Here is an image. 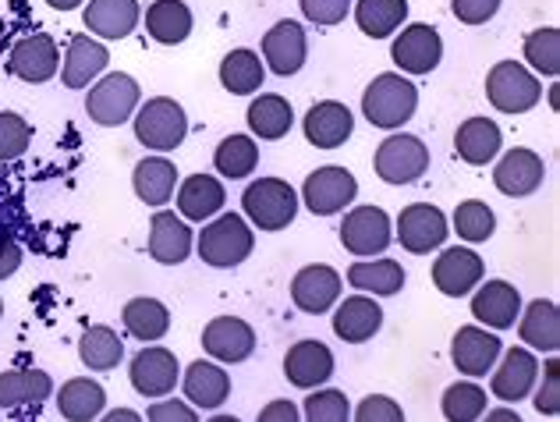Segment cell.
<instances>
[{
    "instance_id": "obj_24",
    "label": "cell",
    "mask_w": 560,
    "mask_h": 422,
    "mask_svg": "<svg viewBox=\"0 0 560 422\" xmlns=\"http://www.w3.org/2000/svg\"><path fill=\"white\" fill-rule=\"evenodd\" d=\"M178 216L188 224H206L217 213H224L228 188L217 174H188L185 181H178Z\"/></svg>"
},
{
    "instance_id": "obj_28",
    "label": "cell",
    "mask_w": 560,
    "mask_h": 422,
    "mask_svg": "<svg viewBox=\"0 0 560 422\" xmlns=\"http://www.w3.org/2000/svg\"><path fill=\"white\" fill-rule=\"evenodd\" d=\"M110 65V50L103 47L93 36H75L68 39V54L61 65V82L65 90H90V85L107 71Z\"/></svg>"
},
{
    "instance_id": "obj_46",
    "label": "cell",
    "mask_w": 560,
    "mask_h": 422,
    "mask_svg": "<svg viewBox=\"0 0 560 422\" xmlns=\"http://www.w3.org/2000/svg\"><path fill=\"white\" fill-rule=\"evenodd\" d=\"M302 422H351V401L337 387H316L308 390L302 405Z\"/></svg>"
},
{
    "instance_id": "obj_44",
    "label": "cell",
    "mask_w": 560,
    "mask_h": 422,
    "mask_svg": "<svg viewBox=\"0 0 560 422\" xmlns=\"http://www.w3.org/2000/svg\"><path fill=\"white\" fill-rule=\"evenodd\" d=\"M525 61L528 71H539V75L557 79L560 75V33L553 25L533 28L525 36Z\"/></svg>"
},
{
    "instance_id": "obj_34",
    "label": "cell",
    "mask_w": 560,
    "mask_h": 422,
    "mask_svg": "<svg viewBox=\"0 0 560 422\" xmlns=\"http://www.w3.org/2000/svg\"><path fill=\"white\" fill-rule=\"evenodd\" d=\"M518 333H522V341H525L528 352L553 355L557 348H560V313H557V302L536 298L518 316Z\"/></svg>"
},
{
    "instance_id": "obj_58",
    "label": "cell",
    "mask_w": 560,
    "mask_h": 422,
    "mask_svg": "<svg viewBox=\"0 0 560 422\" xmlns=\"http://www.w3.org/2000/svg\"><path fill=\"white\" fill-rule=\"evenodd\" d=\"M206 422H242L238 415H228V412H217V415H210Z\"/></svg>"
},
{
    "instance_id": "obj_30",
    "label": "cell",
    "mask_w": 560,
    "mask_h": 422,
    "mask_svg": "<svg viewBox=\"0 0 560 422\" xmlns=\"http://www.w3.org/2000/svg\"><path fill=\"white\" fill-rule=\"evenodd\" d=\"M383 327V309L370 295H351L334 309V333L345 344H365L373 341Z\"/></svg>"
},
{
    "instance_id": "obj_38",
    "label": "cell",
    "mask_w": 560,
    "mask_h": 422,
    "mask_svg": "<svg viewBox=\"0 0 560 422\" xmlns=\"http://www.w3.org/2000/svg\"><path fill=\"white\" fill-rule=\"evenodd\" d=\"M50 395H54L50 373H43V370H8V373H0V409L43 405Z\"/></svg>"
},
{
    "instance_id": "obj_33",
    "label": "cell",
    "mask_w": 560,
    "mask_h": 422,
    "mask_svg": "<svg viewBox=\"0 0 560 422\" xmlns=\"http://www.w3.org/2000/svg\"><path fill=\"white\" fill-rule=\"evenodd\" d=\"M57 412L68 422H96L107 412V390L93 376H71L57 390Z\"/></svg>"
},
{
    "instance_id": "obj_51",
    "label": "cell",
    "mask_w": 560,
    "mask_h": 422,
    "mask_svg": "<svg viewBox=\"0 0 560 422\" xmlns=\"http://www.w3.org/2000/svg\"><path fill=\"white\" fill-rule=\"evenodd\" d=\"M145 422H199V412L182 398H156L145 412Z\"/></svg>"
},
{
    "instance_id": "obj_53",
    "label": "cell",
    "mask_w": 560,
    "mask_h": 422,
    "mask_svg": "<svg viewBox=\"0 0 560 422\" xmlns=\"http://www.w3.org/2000/svg\"><path fill=\"white\" fill-rule=\"evenodd\" d=\"M256 422H302V409L288 398H273L267 409L256 415Z\"/></svg>"
},
{
    "instance_id": "obj_23",
    "label": "cell",
    "mask_w": 560,
    "mask_h": 422,
    "mask_svg": "<svg viewBox=\"0 0 560 422\" xmlns=\"http://www.w3.org/2000/svg\"><path fill=\"white\" fill-rule=\"evenodd\" d=\"M182 390H185V401L191 409L217 412V409H224L231 398V376L224 373L220 362L199 359L182 373Z\"/></svg>"
},
{
    "instance_id": "obj_36",
    "label": "cell",
    "mask_w": 560,
    "mask_h": 422,
    "mask_svg": "<svg viewBox=\"0 0 560 422\" xmlns=\"http://www.w3.org/2000/svg\"><path fill=\"white\" fill-rule=\"evenodd\" d=\"M245 121H248V132H253L256 139L277 142L291 132L294 110L280 93H256V99L245 110Z\"/></svg>"
},
{
    "instance_id": "obj_22",
    "label": "cell",
    "mask_w": 560,
    "mask_h": 422,
    "mask_svg": "<svg viewBox=\"0 0 560 422\" xmlns=\"http://www.w3.org/2000/svg\"><path fill=\"white\" fill-rule=\"evenodd\" d=\"M145 249H150V256L156 259V263L178 267L191 253H196V235H191L188 221H182L178 213L160 210L150 216V242H145Z\"/></svg>"
},
{
    "instance_id": "obj_41",
    "label": "cell",
    "mask_w": 560,
    "mask_h": 422,
    "mask_svg": "<svg viewBox=\"0 0 560 422\" xmlns=\"http://www.w3.org/2000/svg\"><path fill=\"white\" fill-rule=\"evenodd\" d=\"M355 22L365 36L373 39H387L408 19V0H355Z\"/></svg>"
},
{
    "instance_id": "obj_42",
    "label": "cell",
    "mask_w": 560,
    "mask_h": 422,
    "mask_svg": "<svg viewBox=\"0 0 560 422\" xmlns=\"http://www.w3.org/2000/svg\"><path fill=\"white\" fill-rule=\"evenodd\" d=\"M217 174L228 181H245L259 167V145L253 136H228L213 153Z\"/></svg>"
},
{
    "instance_id": "obj_6",
    "label": "cell",
    "mask_w": 560,
    "mask_h": 422,
    "mask_svg": "<svg viewBox=\"0 0 560 422\" xmlns=\"http://www.w3.org/2000/svg\"><path fill=\"white\" fill-rule=\"evenodd\" d=\"M486 99L500 114H528L542 99V82L522 61H497L486 75Z\"/></svg>"
},
{
    "instance_id": "obj_57",
    "label": "cell",
    "mask_w": 560,
    "mask_h": 422,
    "mask_svg": "<svg viewBox=\"0 0 560 422\" xmlns=\"http://www.w3.org/2000/svg\"><path fill=\"white\" fill-rule=\"evenodd\" d=\"M47 4H50L54 11H75V8L85 4V0H47Z\"/></svg>"
},
{
    "instance_id": "obj_21",
    "label": "cell",
    "mask_w": 560,
    "mask_h": 422,
    "mask_svg": "<svg viewBox=\"0 0 560 422\" xmlns=\"http://www.w3.org/2000/svg\"><path fill=\"white\" fill-rule=\"evenodd\" d=\"M471 316L486 330H511L522 316V291L511 281H482L471 291Z\"/></svg>"
},
{
    "instance_id": "obj_14",
    "label": "cell",
    "mask_w": 560,
    "mask_h": 422,
    "mask_svg": "<svg viewBox=\"0 0 560 422\" xmlns=\"http://www.w3.org/2000/svg\"><path fill=\"white\" fill-rule=\"evenodd\" d=\"M202 352L220 366H238L256 352V330L242 316H213L202 327Z\"/></svg>"
},
{
    "instance_id": "obj_15",
    "label": "cell",
    "mask_w": 560,
    "mask_h": 422,
    "mask_svg": "<svg viewBox=\"0 0 560 422\" xmlns=\"http://www.w3.org/2000/svg\"><path fill=\"white\" fill-rule=\"evenodd\" d=\"M394 238V224L390 216L383 213L380 207H355L345 213V224H341V242L351 256L359 259H373L390 245Z\"/></svg>"
},
{
    "instance_id": "obj_1",
    "label": "cell",
    "mask_w": 560,
    "mask_h": 422,
    "mask_svg": "<svg viewBox=\"0 0 560 422\" xmlns=\"http://www.w3.org/2000/svg\"><path fill=\"white\" fill-rule=\"evenodd\" d=\"M256 249V231L245 221L242 213H217L213 221H206L199 238H196V253L206 267L213 270H234L242 267Z\"/></svg>"
},
{
    "instance_id": "obj_60",
    "label": "cell",
    "mask_w": 560,
    "mask_h": 422,
    "mask_svg": "<svg viewBox=\"0 0 560 422\" xmlns=\"http://www.w3.org/2000/svg\"><path fill=\"white\" fill-rule=\"evenodd\" d=\"M0 316H4V298H0Z\"/></svg>"
},
{
    "instance_id": "obj_48",
    "label": "cell",
    "mask_w": 560,
    "mask_h": 422,
    "mask_svg": "<svg viewBox=\"0 0 560 422\" xmlns=\"http://www.w3.org/2000/svg\"><path fill=\"white\" fill-rule=\"evenodd\" d=\"M542 384L533 387V401H536V412L539 415H560V362L550 355L542 362Z\"/></svg>"
},
{
    "instance_id": "obj_9",
    "label": "cell",
    "mask_w": 560,
    "mask_h": 422,
    "mask_svg": "<svg viewBox=\"0 0 560 422\" xmlns=\"http://www.w3.org/2000/svg\"><path fill=\"white\" fill-rule=\"evenodd\" d=\"M397 242H401V249L411 253V256H430L433 249H440V245L447 242V216L440 207H433V202H411V207L401 210V216H397Z\"/></svg>"
},
{
    "instance_id": "obj_56",
    "label": "cell",
    "mask_w": 560,
    "mask_h": 422,
    "mask_svg": "<svg viewBox=\"0 0 560 422\" xmlns=\"http://www.w3.org/2000/svg\"><path fill=\"white\" fill-rule=\"evenodd\" d=\"M100 422H145L139 412H131V409H114V412H103Z\"/></svg>"
},
{
    "instance_id": "obj_54",
    "label": "cell",
    "mask_w": 560,
    "mask_h": 422,
    "mask_svg": "<svg viewBox=\"0 0 560 422\" xmlns=\"http://www.w3.org/2000/svg\"><path fill=\"white\" fill-rule=\"evenodd\" d=\"M22 267V245L19 242H0V281L14 278Z\"/></svg>"
},
{
    "instance_id": "obj_5",
    "label": "cell",
    "mask_w": 560,
    "mask_h": 422,
    "mask_svg": "<svg viewBox=\"0 0 560 422\" xmlns=\"http://www.w3.org/2000/svg\"><path fill=\"white\" fill-rule=\"evenodd\" d=\"M142 104V90L139 82L125 75V71H107L90 85V96H85V114L90 121L100 128H117L128 118H136V110Z\"/></svg>"
},
{
    "instance_id": "obj_52",
    "label": "cell",
    "mask_w": 560,
    "mask_h": 422,
    "mask_svg": "<svg viewBox=\"0 0 560 422\" xmlns=\"http://www.w3.org/2000/svg\"><path fill=\"white\" fill-rule=\"evenodd\" d=\"M500 4L504 0H451V11L465 25H486L500 11Z\"/></svg>"
},
{
    "instance_id": "obj_20",
    "label": "cell",
    "mask_w": 560,
    "mask_h": 422,
    "mask_svg": "<svg viewBox=\"0 0 560 422\" xmlns=\"http://www.w3.org/2000/svg\"><path fill=\"white\" fill-rule=\"evenodd\" d=\"M8 71L14 79L22 82H50L57 71H61V47L47 36V33H33V36H22L19 43L11 47L8 57Z\"/></svg>"
},
{
    "instance_id": "obj_17",
    "label": "cell",
    "mask_w": 560,
    "mask_h": 422,
    "mask_svg": "<svg viewBox=\"0 0 560 422\" xmlns=\"http://www.w3.org/2000/svg\"><path fill=\"white\" fill-rule=\"evenodd\" d=\"M500 352H504V341H500L497 330H486V327H462L451 341L454 370L468 376V380H479V376L490 373L497 366Z\"/></svg>"
},
{
    "instance_id": "obj_25",
    "label": "cell",
    "mask_w": 560,
    "mask_h": 422,
    "mask_svg": "<svg viewBox=\"0 0 560 422\" xmlns=\"http://www.w3.org/2000/svg\"><path fill=\"white\" fill-rule=\"evenodd\" d=\"M284 376L291 387L299 390H316L330 384L334 376V352L323 341H294L284 355Z\"/></svg>"
},
{
    "instance_id": "obj_59",
    "label": "cell",
    "mask_w": 560,
    "mask_h": 422,
    "mask_svg": "<svg viewBox=\"0 0 560 422\" xmlns=\"http://www.w3.org/2000/svg\"><path fill=\"white\" fill-rule=\"evenodd\" d=\"M550 107H553V110L560 107V90H557V85H553V90H550Z\"/></svg>"
},
{
    "instance_id": "obj_35",
    "label": "cell",
    "mask_w": 560,
    "mask_h": 422,
    "mask_svg": "<svg viewBox=\"0 0 560 422\" xmlns=\"http://www.w3.org/2000/svg\"><path fill=\"white\" fill-rule=\"evenodd\" d=\"M191 8L185 0H153L145 8V33L153 43H164V47H178L191 36Z\"/></svg>"
},
{
    "instance_id": "obj_45",
    "label": "cell",
    "mask_w": 560,
    "mask_h": 422,
    "mask_svg": "<svg viewBox=\"0 0 560 422\" xmlns=\"http://www.w3.org/2000/svg\"><path fill=\"white\" fill-rule=\"evenodd\" d=\"M451 224H454V231H458L462 242L479 245L497 231V213L486 207L482 199H465V202H458V210H454Z\"/></svg>"
},
{
    "instance_id": "obj_55",
    "label": "cell",
    "mask_w": 560,
    "mask_h": 422,
    "mask_svg": "<svg viewBox=\"0 0 560 422\" xmlns=\"http://www.w3.org/2000/svg\"><path fill=\"white\" fill-rule=\"evenodd\" d=\"M479 422H525L514 409H486V415Z\"/></svg>"
},
{
    "instance_id": "obj_26",
    "label": "cell",
    "mask_w": 560,
    "mask_h": 422,
    "mask_svg": "<svg viewBox=\"0 0 560 422\" xmlns=\"http://www.w3.org/2000/svg\"><path fill=\"white\" fill-rule=\"evenodd\" d=\"M302 132L316 150H337V145H345L351 132H355V114L341 99H323V104L305 110Z\"/></svg>"
},
{
    "instance_id": "obj_11",
    "label": "cell",
    "mask_w": 560,
    "mask_h": 422,
    "mask_svg": "<svg viewBox=\"0 0 560 422\" xmlns=\"http://www.w3.org/2000/svg\"><path fill=\"white\" fill-rule=\"evenodd\" d=\"M359 196V181L355 174L345 167H316L302 185V202L308 207V213L316 216H334L348 210Z\"/></svg>"
},
{
    "instance_id": "obj_50",
    "label": "cell",
    "mask_w": 560,
    "mask_h": 422,
    "mask_svg": "<svg viewBox=\"0 0 560 422\" xmlns=\"http://www.w3.org/2000/svg\"><path fill=\"white\" fill-rule=\"evenodd\" d=\"M299 4H302V14L308 22L330 28V25H341L348 19L355 0H299Z\"/></svg>"
},
{
    "instance_id": "obj_31",
    "label": "cell",
    "mask_w": 560,
    "mask_h": 422,
    "mask_svg": "<svg viewBox=\"0 0 560 422\" xmlns=\"http://www.w3.org/2000/svg\"><path fill=\"white\" fill-rule=\"evenodd\" d=\"M500 145H504V132L490 118H465L458 125V132H454V153L471 167L493 164L500 156Z\"/></svg>"
},
{
    "instance_id": "obj_47",
    "label": "cell",
    "mask_w": 560,
    "mask_h": 422,
    "mask_svg": "<svg viewBox=\"0 0 560 422\" xmlns=\"http://www.w3.org/2000/svg\"><path fill=\"white\" fill-rule=\"evenodd\" d=\"M28 142H33V125H28L22 114L0 110V164L25 156Z\"/></svg>"
},
{
    "instance_id": "obj_10",
    "label": "cell",
    "mask_w": 560,
    "mask_h": 422,
    "mask_svg": "<svg viewBox=\"0 0 560 422\" xmlns=\"http://www.w3.org/2000/svg\"><path fill=\"white\" fill-rule=\"evenodd\" d=\"M390 57L401 75H430V71H436L440 57H444V39H440L436 25L411 22L394 36Z\"/></svg>"
},
{
    "instance_id": "obj_27",
    "label": "cell",
    "mask_w": 560,
    "mask_h": 422,
    "mask_svg": "<svg viewBox=\"0 0 560 422\" xmlns=\"http://www.w3.org/2000/svg\"><path fill=\"white\" fill-rule=\"evenodd\" d=\"M82 22L90 28V36L114 43L136 33L142 22V8L139 0H90L82 11Z\"/></svg>"
},
{
    "instance_id": "obj_7",
    "label": "cell",
    "mask_w": 560,
    "mask_h": 422,
    "mask_svg": "<svg viewBox=\"0 0 560 422\" xmlns=\"http://www.w3.org/2000/svg\"><path fill=\"white\" fill-rule=\"evenodd\" d=\"M376 178L387 185H416L430 171V150L419 136L408 132H390L380 142V150L373 156Z\"/></svg>"
},
{
    "instance_id": "obj_19",
    "label": "cell",
    "mask_w": 560,
    "mask_h": 422,
    "mask_svg": "<svg viewBox=\"0 0 560 422\" xmlns=\"http://www.w3.org/2000/svg\"><path fill=\"white\" fill-rule=\"evenodd\" d=\"M547 178V164L536 150L528 145H514L504 156H497V167H493V185L504 192L508 199H525L533 196L536 188Z\"/></svg>"
},
{
    "instance_id": "obj_12",
    "label": "cell",
    "mask_w": 560,
    "mask_h": 422,
    "mask_svg": "<svg viewBox=\"0 0 560 422\" xmlns=\"http://www.w3.org/2000/svg\"><path fill=\"white\" fill-rule=\"evenodd\" d=\"M486 278V263L476 249H468V245H451L436 256L433 263V284L440 295L447 298H465L471 295Z\"/></svg>"
},
{
    "instance_id": "obj_32",
    "label": "cell",
    "mask_w": 560,
    "mask_h": 422,
    "mask_svg": "<svg viewBox=\"0 0 560 422\" xmlns=\"http://www.w3.org/2000/svg\"><path fill=\"white\" fill-rule=\"evenodd\" d=\"M345 281L355 288L359 295L387 298V295H397V291L405 288V267L397 263V259H383V256L359 259V263L348 267Z\"/></svg>"
},
{
    "instance_id": "obj_18",
    "label": "cell",
    "mask_w": 560,
    "mask_h": 422,
    "mask_svg": "<svg viewBox=\"0 0 560 422\" xmlns=\"http://www.w3.org/2000/svg\"><path fill=\"white\" fill-rule=\"evenodd\" d=\"M341 291H345V278L327 263H308L294 273L291 281V302L299 305L302 313L308 316H319V313H330L337 302H341Z\"/></svg>"
},
{
    "instance_id": "obj_8",
    "label": "cell",
    "mask_w": 560,
    "mask_h": 422,
    "mask_svg": "<svg viewBox=\"0 0 560 422\" xmlns=\"http://www.w3.org/2000/svg\"><path fill=\"white\" fill-rule=\"evenodd\" d=\"M128 380L136 387V395L142 398H167L174 395V387L182 384V362L171 348L160 344H142L139 355H131L128 362Z\"/></svg>"
},
{
    "instance_id": "obj_4",
    "label": "cell",
    "mask_w": 560,
    "mask_h": 422,
    "mask_svg": "<svg viewBox=\"0 0 560 422\" xmlns=\"http://www.w3.org/2000/svg\"><path fill=\"white\" fill-rule=\"evenodd\" d=\"M131 128H136V139L145 145V150L174 153L188 136V114L178 99L153 96V99H145V104H139Z\"/></svg>"
},
{
    "instance_id": "obj_39",
    "label": "cell",
    "mask_w": 560,
    "mask_h": 422,
    "mask_svg": "<svg viewBox=\"0 0 560 422\" xmlns=\"http://www.w3.org/2000/svg\"><path fill=\"white\" fill-rule=\"evenodd\" d=\"M262 79H267V68H262L259 54L238 47L231 50L224 61H220V85L231 96H256L262 90Z\"/></svg>"
},
{
    "instance_id": "obj_40",
    "label": "cell",
    "mask_w": 560,
    "mask_h": 422,
    "mask_svg": "<svg viewBox=\"0 0 560 422\" xmlns=\"http://www.w3.org/2000/svg\"><path fill=\"white\" fill-rule=\"evenodd\" d=\"M79 359L85 362V370L93 373H110L121 366L125 359V341L121 333L107 324H96V327H85V333L79 338Z\"/></svg>"
},
{
    "instance_id": "obj_2",
    "label": "cell",
    "mask_w": 560,
    "mask_h": 422,
    "mask_svg": "<svg viewBox=\"0 0 560 422\" xmlns=\"http://www.w3.org/2000/svg\"><path fill=\"white\" fill-rule=\"evenodd\" d=\"M419 107V90L416 82L401 71H387V75H376L362 93V114L373 128L383 132H397L411 121V114Z\"/></svg>"
},
{
    "instance_id": "obj_3",
    "label": "cell",
    "mask_w": 560,
    "mask_h": 422,
    "mask_svg": "<svg viewBox=\"0 0 560 422\" xmlns=\"http://www.w3.org/2000/svg\"><path fill=\"white\" fill-rule=\"evenodd\" d=\"M299 192L284 178H256L253 185H245L242 192V216L256 231H284L299 216Z\"/></svg>"
},
{
    "instance_id": "obj_16",
    "label": "cell",
    "mask_w": 560,
    "mask_h": 422,
    "mask_svg": "<svg viewBox=\"0 0 560 422\" xmlns=\"http://www.w3.org/2000/svg\"><path fill=\"white\" fill-rule=\"evenodd\" d=\"M305 57H308V36L294 19H284L267 28V36H262V68L267 71H273L280 79H291L302 71Z\"/></svg>"
},
{
    "instance_id": "obj_29",
    "label": "cell",
    "mask_w": 560,
    "mask_h": 422,
    "mask_svg": "<svg viewBox=\"0 0 560 422\" xmlns=\"http://www.w3.org/2000/svg\"><path fill=\"white\" fill-rule=\"evenodd\" d=\"M178 181H182V174L174 167V160H167V156H145L136 164V171H131V188H136L139 202L156 207V210H164L174 199Z\"/></svg>"
},
{
    "instance_id": "obj_13",
    "label": "cell",
    "mask_w": 560,
    "mask_h": 422,
    "mask_svg": "<svg viewBox=\"0 0 560 422\" xmlns=\"http://www.w3.org/2000/svg\"><path fill=\"white\" fill-rule=\"evenodd\" d=\"M490 373H493L490 395L508 405H518L539 384V359L528 348H504Z\"/></svg>"
},
{
    "instance_id": "obj_37",
    "label": "cell",
    "mask_w": 560,
    "mask_h": 422,
    "mask_svg": "<svg viewBox=\"0 0 560 422\" xmlns=\"http://www.w3.org/2000/svg\"><path fill=\"white\" fill-rule=\"evenodd\" d=\"M121 324L136 341L156 344L160 338H167V330H171V309L160 298L139 295L121 309Z\"/></svg>"
},
{
    "instance_id": "obj_43",
    "label": "cell",
    "mask_w": 560,
    "mask_h": 422,
    "mask_svg": "<svg viewBox=\"0 0 560 422\" xmlns=\"http://www.w3.org/2000/svg\"><path fill=\"white\" fill-rule=\"evenodd\" d=\"M486 409H490V395H486V387L471 380L451 384L444 398H440V412H444L447 422H479Z\"/></svg>"
},
{
    "instance_id": "obj_49",
    "label": "cell",
    "mask_w": 560,
    "mask_h": 422,
    "mask_svg": "<svg viewBox=\"0 0 560 422\" xmlns=\"http://www.w3.org/2000/svg\"><path fill=\"white\" fill-rule=\"evenodd\" d=\"M351 422H405V409L387 395H365L351 409Z\"/></svg>"
}]
</instances>
